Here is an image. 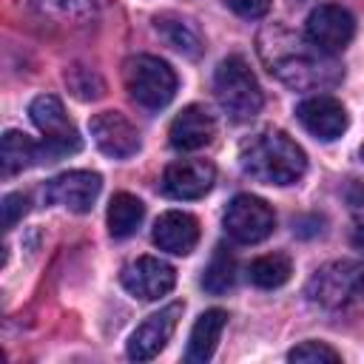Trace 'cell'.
Returning <instances> with one entry per match:
<instances>
[{
	"instance_id": "6da1fadb",
	"label": "cell",
	"mask_w": 364,
	"mask_h": 364,
	"mask_svg": "<svg viewBox=\"0 0 364 364\" xmlns=\"http://www.w3.org/2000/svg\"><path fill=\"white\" fill-rule=\"evenodd\" d=\"M256 48H259L264 68L296 91L333 88L344 77L336 54L316 48L307 37H299L284 26L262 28Z\"/></svg>"
},
{
	"instance_id": "7a4b0ae2",
	"label": "cell",
	"mask_w": 364,
	"mask_h": 364,
	"mask_svg": "<svg viewBox=\"0 0 364 364\" xmlns=\"http://www.w3.org/2000/svg\"><path fill=\"white\" fill-rule=\"evenodd\" d=\"M242 171L264 185H296L307 171V154L284 131H259L239 148Z\"/></svg>"
},
{
	"instance_id": "3957f363",
	"label": "cell",
	"mask_w": 364,
	"mask_h": 364,
	"mask_svg": "<svg viewBox=\"0 0 364 364\" xmlns=\"http://www.w3.org/2000/svg\"><path fill=\"white\" fill-rule=\"evenodd\" d=\"M213 94H216L222 111H225L233 122H247V119H253V117L262 111V102H264L256 74L250 71V65H247L239 54L225 57V60L216 65V74H213Z\"/></svg>"
},
{
	"instance_id": "277c9868",
	"label": "cell",
	"mask_w": 364,
	"mask_h": 364,
	"mask_svg": "<svg viewBox=\"0 0 364 364\" xmlns=\"http://www.w3.org/2000/svg\"><path fill=\"white\" fill-rule=\"evenodd\" d=\"M122 82L131 100L151 111L165 108L176 97V85H179L176 71L165 60L151 57V54L128 57L122 65Z\"/></svg>"
},
{
	"instance_id": "5b68a950",
	"label": "cell",
	"mask_w": 364,
	"mask_h": 364,
	"mask_svg": "<svg viewBox=\"0 0 364 364\" xmlns=\"http://www.w3.org/2000/svg\"><path fill=\"white\" fill-rule=\"evenodd\" d=\"M307 299L324 310L347 307L364 299V262L336 259L321 264L307 282Z\"/></svg>"
},
{
	"instance_id": "8992f818",
	"label": "cell",
	"mask_w": 364,
	"mask_h": 364,
	"mask_svg": "<svg viewBox=\"0 0 364 364\" xmlns=\"http://www.w3.org/2000/svg\"><path fill=\"white\" fill-rule=\"evenodd\" d=\"M222 225H225L230 239H236L242 245H256V242H262L273 233L276 213L264 199L250 196V193H239L228 205Z\"/></svg>"
},
{
	"instance_id": "52a82bcc",
	"label": "cell",
	"mask_w": 364,
	"mask_h": 364,
	"mask_svg": "<svg viewBox=\"0 0 364 364\" xmlns=\"http://www.w3.org/2000/svg\"><path fill=\"white\" fill-rule=\"evenodd\" d=\"M353 34H355L353 14L341 6H336V3H324V6L313 9L310 17H307V26H304V37L327 54L344 51L350 46Z\"/></svg>"
},
{
	"instance_id": "ba28073f",
	"label": "cell",
	"mask_w": 364,
	"mask_h": 364,
	"mask_svg": "<svg viewBox=\"0 0 364 364\" xmlns=\"http://www.w3.org/2000/svg\"><path fill=\"white\" fill-rule=\"evenodd\" d=\"M102 191V176L94 171H68L54 176L43 188V199L48 205H60L71 213H88Z\"/></svg>"
},
{
	"instance_id": "9c48e42d",
	"label": "cell",
	"mask_w": 364,
	"mask_h": 364,
	"mask_svg": "<svg viewBox=\"0 0 364 364\" xmlns=\"http://www.w3.org/2000/svg\"><path fill=\"white\" fill-rule=\"evenodd\" d=\"M119 282L122 287L134 296V299H142V301H156L159 296L171 293L173 284H176V270L156 259V256H139L134 262H128L119 273Z\"/></svg>"
},
{
	"instance_id": "30bf717a",
	"label": "cell",
	"mask_w": 364,
	"mask_h": 364,
	"mask_svg": "<svg viewBox=\"0 0 364 364\" xmlns=\"http://www.w3.org/2000/svg\"><path fill=\"white\" fill-rule=\"evenodd\" d=\"M182 310L185 304L182 301H173L168 307H162L159 313L148 316L128 338V358L134 361H151L154 355H159L165 350V344L171 341L179 318H182Z\"/></svg>"
},
{
	"instance_id": "8fae6325",
	"label": "cell",
	"mask_w": 364,
	"mask_h": 364,
	"mask_svg": "<svg viewBox=\"0 0 364 364\" xmlns=\"http://www.w3.org/2000/svg\"><path fill=\"white\" fill-rule=\"evenodd\" d=\"M88 128H91V136H94L97 148L105 156L128 159V156H134L139 151V131L119 111H100V114H94Z\"/></svg>"
},
{
	"instance_id": "7c38bea8",
	"label": "cell",
	"mask_w": 364,
	"mask_h": 364,
	"mask_svg": "<svg viewBox=\"0 0 364 364\" xmlns=\"http://www.w3.org/2000/svg\"><path fill=\"white\" fill-rule=\"evenodd\" d=\"M296 117L316 139H324V142L338 139L347 131V122H350L344 105L336 97H327V94H313V97L301 100L296 105Z\"/></svg>"
},
{
	"instance_id": "4fadbf2b",
	"label": "cell",
	"mask_w": 364,
	"mask_h": 364,
	"mask_svg": "<svg viewBox=\"0 0 364 364\" xmlns=\"http://www.w3.org/2000/svg\"><path fill=\"white\" fill-rule=\"evenodd\" d=\"M216 171L205 159H176L162 173V191L173 199H202L213 188Z\"/></svg>"
},
{
	"instance_id": "5bb4252c",
	"label": "cell",
	"mask_w": 364,
	"mask_h": 364,
	"mask_svg": "<svg viewBox=\"0 0 364 364\" xmlns=\"http://www.w3.org/2000/svg\"><path fill=\"white\" fill-rule=\"evenodd\" d=\"M154 242L165 253L188 256L199 242V222L185 210H168L154 222Z\"/></svg>"
},
{
	"instance_id": "9a60e30c",
	"label": "cell",
	"mask_w": 364,
	"mask_h": 364,
	"mask_svg": "<svg viewBox=\"0 0 364 364\" xmlns=\"http://www.w3.org/2000/svg\"><path fill=\"white\" fill-rule=\"evenodd\" d=\"M213 134H216V122L202 105L182 108L168 128V139L176 151H199L213 139Z\"/></svg>"
},
{
	"instance_id": "2e32d148",
	"label": "cell",
	"mask_w": 364,
	"mask_h": 364,
	"mask_svg": "<svg viewBox=\"0 0 364 364\" xmlns=\"http://www.w3.org/2000/svg\"><path fill=\"white\" fill-rule=\"evenodd\" d=\"M228 324V313L213 307V310H205L193 327H191V338H188V350H185V358L191 364H205L213 353H216V344L222 338V330Z\"/></svg>"
},
{
	"instance_id": "e0dca14e",
	"label": "cell",
	"mask_w": 364,
	"mask_h": 364,
	"mask_svg": "<svg viewBox=\"0 0 364 364\" xmlns=\"http://www.w3.org/2000/svg\"><path fill=\"white\" fill-rule=\"evenodd\" d=\"M28 114H31V122L40 128L43 136H48V139H80V134L74 131V125L65 117L63 102L54 94L34 97L31 105H28Z\"/></svg>"
},
{
	"instance_id": "ac0fdd59",
	"label": "cell",
	"mask_w": 364,
	"mask_h": 364,
	"mask_svg": "<svg viewBox=\"0 0 364 364\" xmlns=\"http://www.w3.org/2000/svg\"><path fill=\"white\" fill-rule=\"evenodd\" d=\"M145 219V205L134 196V193H114L111 205H108V230L114 239H125L131 233H136V228Z\"/></svg>"
},
{
	"instance_id": "d6986e66",
	"label": "cell",
	"mask_w": 364,
	"mask_h": 364,
	"mask_svg": "<svg viewBox=\"0 0 364 364\" xmlns=\"http://www.w3.org/2000/svg\"><path fill=\"white\" fill-rule=\"evenodd\" d=\"M156 23V31L165 37V43L171 48H176L179 54L185 57H196L202 51V37H199V28L185 20V17H176V14H162L154 20Z\"/></svg>"
},
{
	"instance_id": "ffe728a7",
	"label": "cell",
	"mask_w": 364,
	"mask_h": 364,
	"mask_svg": "<svg viewBox=\"0 0 364 364\" xmlns=\"http://www.w3.org/2000/svg\"><path fill=\"white\" fill-rule=\"evenodd\" d=\"M31 165H43L40 162V142L28 139L20 131H6L3 134V173H20Z\"/></svg>"
},
{
	"instance_id": "44dd1931",
	"label": "cell",
	"mask_w": 364,
	"mask_h": 364,
	"mask_svg": "<svg viewBox=\"0 0 364 364\" xmlns=\"http://www.w3.org/2000/svg\"><path fill=\"white\" fill-rule=\"evenodd\" d=\"M290 273H293V262L284 253H267V256H259L247 264V279L264 290L282 287L290 279Z\"/></svg>"
},
{
	"instance_id": "7402d4cb",
	"label": "cell",
	"mask_w": 364,
	"mask_h": 364,
	"mask_svg": "<svg viewBox=\"0 0 364 364\" xmlns=\"http://www.w3.org/2000/svg\"><path fill=\"white\" fill-rule=\"evenodd\" d=\"M236 282V259L228 247H216V253L210 256L205 273H202V287L213 296L219 293H228Z\"/></svg>"
},
{
	"instance_id": "603a6c76",
	"label": "cell",
	"mask_w": 364,
	"mask_h": 364,
	"mask_svg": "<svg viewBox=\"0 0 364 364\" xmlns=\"http://www.w3.org/2000/svg\"><path fill=\"white\" fill-rule=\"evenodd\" d=\"M65 82L77 100H100L105 94V82L100 80V74L85 65H71L65 71Z\"/></svg>"
},
{
	"instance_id": "cb8c5ba5",
	"label": "cell",
	"mask_w": 364,
	"mask_h": 364,
	"mask_svg": "<svg viewBox=\"0 0 364 364\" xmlns=\"http://www.w3.org/2000/svg\"><path fill=\"white\" fill-rule=\"evenodd\" d=\"M34 6L43 14H51L60 20H74V23L94 14V0H34Z\"/></svg>"
},
{
	"instance_id": "d4e9b609",
	"label": "cell",
	"mask_w": 364,
	"mask_h": 364,
	"mask_svg": "<svg viewBox=\"0 0 364 364\" xmlns=\"http://www.w3.org/2000/svg\"><path fill=\"white\" fill-rule=\"evenodd\" d=\"M287 358L299 361V364H324V361L336 364V361H341V355L330 344H324V341H301L299 347H293L287 353Z\"/></svg>"
},
{
	"instance_id": "484cf974",
	"label": "cell",
	"mask_w": 364,
	"mask_h": 364,
	"mask_svg": "<svg viewBox=\"0 0 364 364\" xmlns=\"http://www.w3.org/2000/svg\"><path fill=\"white\" fill-rule=\"evenodd\" d=\"M0 208H3V228L11 230V228L28 213V199H26L23 193H6Z\"/></svg>"
},
{
	"instance_id": "4316f807",
	"label": "cell",
	"mask_w": 364,
	"mask_h": 364,
	"mask_svg": "<svg viewBox=\"0 0 364 364\" xmlns=\"http://www.w3.org/2000/svg\"><path fill=\"white\" fill-rule=\"evenodd\" d=\"M233 14L245 17V20H259L267 14L270 9V0H222Z\"/></svg>"
},
{
	"instance_id": "83f0119b",
	"label": "cell",
	"mask_w": 364,
	"mask_h": 364,
	"mask_svg": "<svg viewBox=\"0 0 364 364\" xmlns=\"http://www.w3.org/2000/svg\"><path fill=\"white\" fill-rule=\"evenodd\" d=\"M353 247H355V250H364V225H358V228L353 230Z\"/></svg>"
},
{
	"instance_id": "f1b7e54d",
	"label": "cell",
	"mask_w": 364,
	"mask_h": 364,
	"mask_svg": "<svg viewBox=\"0 0 364 364\" xmlns=\"http://www.w3.org/2000/svg\"><path fill=\"white\" fill-rule=\"evenodd\" d=\"M358 154H361V162H364V145H361V151H358Z\"/></svg>"
}]
</instances>
